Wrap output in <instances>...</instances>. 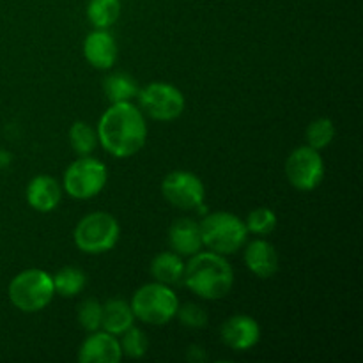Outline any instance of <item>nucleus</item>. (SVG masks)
I'll use <instances>...</instances> for the list:
<instances>
[{
	"mask_svg": "<svg viewBox=\"0 0 363 363\" xmlns=\"http://www.w3.org/2000/svg\"><path fill=\"white\" fill-rule=\"evenodd\" d=\"M69 144L78 156H89L98 145V131L84 121H77L69 130Z\"/></svg>",
	"mask_w": 363,
	"mask_h": 363,
	"instance_id": "4be33fe9",
	"label": "nucleus"
},
{
	"mask_svg": "<svg viewBox=\"0 0 363 363\" xmlns=\"http://www.w3.org/2000/svg\"><path fill=\"white\" fill-rule=\"evenodd\" d=\"M176 318H179L181 325L186 326V328L199 330L208 325V312L197 303H186L177 308Z\"/></svg>",
	"mask_w": 363,
	"mask_h": 363,
	"instance_id": "bb28decb",
	"label": "nucleus"
},
{
	"mask_svg": "<svg viewBox=\"0 0 363 363\" xmlns=\"http://www.w3.org/2000/svg\"><path fill=\"white\" fill-rule=\"evenodd\" d=\"M245 264L259 279H272L279 272V254L266 240H254L245 247Z\"/></svg>",
	"mask_w": 363,
	"mask_h": 363,
	"instance_id": "4468645a",
	"label": "nucleus"
},
{
	"mask_svg": "<svg viewBox=\"0 0 363 363\" xmlns=\"http://www.w3.org/2000/svg\"><path fill=\"white\" fill-rule=\"evenodd\" d=\"M202 245L220 255H230L247 243L248 230L240 216L227 211H216L201 223Z\"/></svg>",
	"mask_w": 363,
	"mask_h": 363,
	"instance_id": "20e7f679",
	"label": "nucleus"
},
{
	"mask_svg": "<svg viewBox=\"0 0 363 363\" xmlns=\"http://www.w3.org/2000/svg\"><path fill=\"white\" fill-rule=\"evenodd\" d=\"M62 199V190L60 184L57 183L55 177L41 176L32 177V181L27 186V202L32 209L39 213H50L59 206Z\"/></svg>",
	"mask_w": 363,
	"mask_h": 363,
	"instance_id": "2eb2a0df",
	"label": "nucleus"
},
{
	"mask_svg": "<svg viewBox=\"0 0 363 363\" xmlns=\"http://www.w3.org/2000/svg\"><path fill=\"white\" fill-rule=\"evenodd\" d=\"M119 48L106 28H98L91 32L84 41V57L96 69H110L116 64Z\"/></svg>",
	"mask_w": 363,
	"mask_h": 363,
	"instance_id": "ddd939ff",
	"label": "nucleus"
},
{
	"mask_svg": "<svg viewBox=\"0 0 363 363\" xmlns=\"http://www.w3.org/2000/svg\"><path fill=\"white\" fill-rule=\"evenodd\" d=\"M183 282L204 300H222L234 286V272L223 255L216 252H197L184 264Z\"/></svg>",
	"mask_w": 363,
	"mask_h": 363,
	"instance_id": "f03ea898",
	"label": "nucleus"
},
{
	"mask_svg": "<svg viewBox=\"0 0 363 363\" xmlns=\"http://www.w3.org/2000/svg\"><path fill=\"white\" fill-rule=\"evenodd\" d=\"M121 0H91L87 6V18L96 28H108L119 20Z\"/></svg>",
	"mask_w": 363,
	"mask_h": 363,
	"instance_id": "412c9836",
	"label": "nucleus"
},
{
	"mask_svg": "<svg viewBox=\"0 0 363 363\" xmlns=\"http://www.w3.org/2000/svg\"><path fill=\"white\" fill-rule=\"evenodd\" d=\"M108 181V170L98 158L80 156L67 167L64 174V190L69 197L89 201L103 191Z\"/></svg>",
	"mask_w": 363,
	"mask_h": 363,
	"instance_id": "0eeeda50",
	"label": "nucleus"
},
{
	"mask_svg": "<svg viewBox=\"0 0 363 363\" xmlns=\"http://www.w3.org/2000/svg\"><path fill=\"white\" fill-rule=\"evenodd\" d=\"M103 319V305L94 298H89L78 308V323L85 332L92 333L101 328Z\"/></svg>",
	"mask_w": 363,
	"mask_h": 363,
	"instance_id": "a878e982",
	"label": "nucleus"
},
{
	"mask_svg": "<svg viewBox=\"0 0 363 363\" xmlns=\"http://www.w3.org/2000/svg\"><path fill=\"white\" fill-rule=\"evenodd\" d=\"M7 296L18 311L27 312V314L43 311L55 296L52 275L43 269H25L9 282Z\"/></svg>",
	"mask_w": 363,
	"mask_h": 363,
	"instance_id": "7ed1b4c3",
	"label": "nucleus"
},
{
	"mask_svg": "<svg viewBox=\"0 0 363 363\" xmlns=\"http://www.w3.org/2000/svg\"><path fill=\"white\" fill-rule=\"evenodd\" d=\"M149 340L145 333L137 326H131L123 333V340H121V350L126 357L130 358H142L147 353Z\"/></svg>",
	"mask_w": 363,
	"mask_h": 363,
	"instance_id": "393cba45",
	"label": "nucleus"
},
{
	"mask_svg": "<svg viewBox=\"0 0 363 363\" xmlns=\"http://www.w3.org/2000/svg\"><path fill=\"white\" fill-rule=\"evenodd\" d=\"M121 358V342L108 332H92L78 351V360L82 363H117Z\"/></svg>",
	"mask_w": 363,
	"mask_h": 363,
	"instance_id": "f8f14e48",
	"label": "nucleus"
},
{
	"mask_svg": "<svg viewBox=\"0 0 363 363\" xmlns=\"http://www.w3.org/2000/svg\"><path fill=\"white\" fill-rule=\"evenodd\" d=\"M169 243L176 254L191 257L204 247L202 245L201 225L190 218L176 220L169 229Z\"/></svg>",
	"mask_w": 363,
	"mask_h": 363,
	"instance_id": "dca6fc26",
	"label": "nucleus"
},
{
	"mask_svg": "<svg viewBox=\"0 0 363 363\" xmlns=\"http://www.w3.org/2000/svg\"><path fill=\"white\" fill-rule=\"evenodd\" d=\"M223 344L234 351L252 350L261 339V328L250 315H233L220 330Z\"/></svg>",
	"mask_w": 363,
	"mask_h": 363,
	"instance_id": "9b49d317",
	"label": "nucleus"
},
{
	"mask_svg": "<svg viewBox=\"0 0 363 363\" xmlns=\"http://www.w3.org/2000/svg\"><path fill=\"white\" fill-rule=\"evenodd\" d=\"M162 194L169 204L174 208L191 211V209H201L204 211L206 186L202 179L195 174L186 170H174L167 174L162 181Z\"/></svg>",
	"mask_w": 363,
	"mask_h": 363,
	"instance_id": "1a4fd4ad",
	"label": "nucleus"
},
{
	"mask_svg": "<svg viewBox=\"0 0 363 363\" xmlns=\"http://www.w3.org/2000/svg\"><path fill=\"white\" fill-rule=\"evenodd\" d=\"M135 314L128 301L113 298L103 305L101 328L112 335H123L128 328L133 326Z\"/></svg>",
	"mask_w": 363,
	"mask_h": 363,
	"instance_id": "f3484780",
	"label": "nucleus"
},
{
	"mask_svg": "<svg viewBox=\"0 0 363 363\" xmlns=\"http://www.w3.org/2000/svg\"><path fill=\"white\" fill-rule=\"evenodd\" d=\"M135 319L145 325L162 326L172 321L179 308V300L169 286L151 282L142 286L131 298Z\"/></svg>",
	"mask_w": 363,
	"mask_h": 363,
	"instance_id": "39448f33",
	"label": "nucleus"
},
{
	"mask_svg": "<svg viewBox=\"0 0 363 363\" xmlns=\"http://www.w3.org/2000/svg\"><path fill=\"white\" fill-rule=\"evenodd\" d=\"M121 238V227L116 216L96 211L84 216L73 230V241L84 254L99 255L110 252Z\"/></svg>",
	"mask_w": 363,
	"mask_h": 363,
	"instance_id": "423d86ee",
	"label": "nucleus"
},
{
	"mask_svg": "<svg viewBox=\"0 0 363 363\" xmlns=\"http://www.w3.org/2000/svg\"><path fill=\"white\" fill-rule=\"evenodd\" d=\"M53 279V287H55V294H60L64 298H73L78 293H82L87 284V277L80 268L74 266H66V268L59 269Z\"/></svg>",
	"mask_w": 363,
	"mask_h": 363,
	"instance_id": "aec40b11",
	"label": "nucleus"
},
{
	"mask_svg": "<svg viewBox=\"0 0 363 363\" xmlns=\"http://www.w3.org/2000/svg\"><path fill=\"white\" fill-rule=\"evenodd\" d=\"M103 89H105L106 99L110 103H123V101H131L133 98H137L140 87L137 85L133 77H130L128 73H113L108 78H105L103 82Z\"/></svg>",
	"mask_w": 363,
	"mask_h": 363,
	"instance_id": "6ab92c4d",
	"label": "nucleus"
},
{
	"mask_svg": "<svg viewBox=\"0 0 363 363\" xmlns=\"http://www.w3.org/2000/svg\"><path fill=\"white\" fill-rule=\"evenodd\" d=\"M11 162H13V155L9 151H6V149H0V170L7 169L11 165Z\"/></svg>",
	"mask_w": 363,
	"mask_h": 363,
	"instance_id": "cd10ccee",
	"label": "nucleus"
},
{
	"mask_svg": "<svg viewBox=\"0 0 363 363\" xmlns=\"http://www.w3.org/2000/svg\"><path fill=\"white\" fill-rule=\"evenodd\" d=\"M138 108L147 113L151 119L170 123L184 112V96L176 85L165 82H152L138 91Z\"/></svg>",
	"mask_w": 363,
	"mask_h": 363,
	"instance_id": "6e6552de",
	"label": "nucleus"
},
{
	"mask_svg": "<svg viewBox=\"0 0 363 363\" xmlns=\"http://www.w3.org/2000/svg\"><path fill=\"white\" fill-rule=\"evenodd\" d=\"M335 140V124L328 117H319V119L312 121L307 128V145L311 147L321 149L328 147L332 142Z\"/></svg>",
	"mask_w": 363,
	"mask_h": 363,
	"instance_id": "5701e85b",
	"label": "nucleus"
},
{
	"mask_svg": "<svg viewBox=\"0 0 363 363\" xmlns=\"http://www.w3.org/2000/svg\"><path fill=\"white\" fill-rule=\"evenodd\" d=\"M151 275L156 282L172 287L183 282L184 262L176 252H162L151 262Z\"/></svg>",
	"mask_w": 363,
	"mask_h": 363,
	"instance_id": "a211bd4d",
	"label": "nucleus"
},
{
	"mask_svg": "<svg viewBox=\"0 0 363 363\" xmlns=\"http://www.w3.org/2000/svg\"><path fill=\"white\" fill-rule=\"evenodd\" d=\"M98 142L116 158H131L147 140L144 112L131 101L112 103L99 119Z\"/></svg>",
	"mask_w": 363,
	"mask_h": 363,
	"instance_id": "f257e3e1",
	"label": "nucleus"
},
{
	"mask_svg": "<svg viewBox=\"0 0 363 363\" xmlns=\"http://www.w3.org/2000/svg\"><path fill=\"white\" fill-rule=\"evenodd\" d=\"M247 230L257 236H266L277 229V215L268 208H257L245 220Z\"/></svg>",
	"mask_w": 363,
	"mask_h": 363,
	"instance_id": "b1692460",
	"label": "nucleus"
},
{
	"mask_svg": "<svg viewBox=\"0 0 363 363\" xmlns=\"http://www.w3.org/2000/svg\"><path fill=\"white\" fill-rule=\"evenodd\" d=\"M286 176L296 190H315L325 177V160L321 152L311 145L294 149L286 162Z\"/></svg>",
	"mask_w": 363,
	"mask_h": 363,
	"instance_id": "9d476101",
	"label": "nucleus"
}]
</instances>
